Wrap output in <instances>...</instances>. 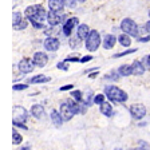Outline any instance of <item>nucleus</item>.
Segmentation results:
<instances>
[{"instance_id":"nucleus-1","label":"nucleus","mask_w":150,"mask_h":150,"mask_svg":"<svg viewBox=\"0 0 150 150\" xmlns=\"http://www.w3.org/2000/svg\"><path fill=\"white\" fill-rule=\"evenodd\" d=\"M47 11L42 4H34V6H28L24 9V16L30 20L31 25L36 30H44L46 24L44 22L47 20Z\"/></svg>"},{"instance_id":"nucleus-2","label":"nucleus","mask_w":150,"mask_h":150,"mask_svg":"<svg viewBox=\"0 0 150 150\" xmlns=\"http://www.w3.org/2000/svg\"><path fill=\"white\" fill-rule=\"evenodd\" d=\"M103 93L106 94L107 99L110 102H117V103H125L126 100L129 99V95L126 91L121 90L119 87L114 86V84H107L105 86V90Z\"/></svg>"},{"instance_id":"nucleus-3","label":"nucleus","mask_w":150,"mask_h":150,"mask_svg":"<svg viewBox=\"0 0 150 150\" xmlns=\"http://www.w3.org/2000/svg\"><path fill=\"white\" fill-rule=\"evenodd\" d=\"M102 44V39H100V34L97 31V30H91L88 36L84 40V47L86 50L90 51V52H94L99 48V46Z\"/></svg>"},{"instance_id":"nucleus-4","label":"nucleus","mask_w":150,"mask_h":150,"mask_svg":"<svg viewBox=\"0 0 150 150\" xmlns=\"http://www.w3.org/2000/svg\"><path fill=\"white\" fill-rule=\"evenodd\" d=\"M121 30L125 32V34L130 35L131 38H139V25L130 18L122 19Z\"/></svg>"},{"instance_id":"nucleus-5","label":"nucleus","mask_w":150,"mask_h":150,"mask_svg":"<svg viewBox=\"0 0 150 150\" xmlns=\"http://www.w3.org/2000/svg\"><path fill=\"white\" fill-rule=\"evenodd\" d=\"M67 16L63 12H55V11H48L47 13V23L48 25H59L67 20Z\"/></svg>"},{"instance_id":"nucleus-6","label":"nucleus","mask_w":150,"mask_h":150,"mask_svg":"<svg viewBox=\"0 0 150 150\" xmlns=\"http://www.w3.org/2000/svg\"><path fill=\"white\" fill-rule=\"evenodd\" d=\"M78 25H79V19L76 18V16L69 18L64 23H63V25H62L63 35H64L66 38H70V36H71V34H72V31H74V28L78 27Z\"/></svg>"},{"instance_id":"nucleus-7","label":"nucleus","mask_w":150,"mask_h":150,"mask_svg":"<svg viewBox=\"0 0 150 150\" xmlns=\"http://www.w3.org/2000/svg\"><path fill=\"white\" fill-rule=\"evenodd\" d=\"M129 111H130V115L134 119H137V121L145 118V115H146V107H145L144 105H141V103L131 105V106L129 107Z\"/></svg>"},{"instance_id":"nucleus-8","label":"nucleus","mask_w":150,"mask_h":150,"mask_svg":"<svg viewBox=\"0 0 150 150\" xmlns=\"http://www.w3.org/2000/svg\"><path fill=\"white\" fill-rule=\"evenodd\" d=\"M35 66L36 64L34 63L32 59H30V58H23V59L18 63V69L22 74H30V72L34 71Z\"/></svg>"},{"instance_id":"nucleus-9","label":"nucleus","mask_w":150,"mask_h":150,"mask_svg":"<svg viewBox=\"0 0 150 150\" xmlns=\"http://www.w3.org/2000/svg\"><path fill=\"white\" fill-rule=\"evenodd\" d=\"M43 47L46 48V51H51V52H54V51L59 50L60 42L56 36H47L46 40L43 42Z\"/></svg>"},{"instance_id":"nucleus-10","label":"nucleus","mask_w":150,"mask_h":150,"mask_svg":"<svg viewBox=\"0 0 150 150\" xmlns=\"http://www.w3.org/2000/svg\"><path fill=\"white\" fill-rule=\"evenodd\" d=\"M28 114H31V112H28L24 107H22V106L13 107V121L24 122L25 123L28 121Z\"/></svg>"},{"instance_id":"nucleus-11","label":"nucleus","mask_w":150,"mask_h":150,"mask_svg":"<svg viewBox=\"0 0 150 150\" xmlns=\"http://www.w3.org/2000/svg\"><path fill=\"white\" fill-rule=\"evenodd\" d=\"M32 60H34V63L36 64V67H44V66L48 63V55H47L46 52H42V51H38V52L34 54V56H32Z\"/></svg>"},{"instance_id":"nucleus-12","label":"nucleus","mask_w":150,"mask_h":150,"mask_svg":"<svg viewBox=\"0 0 150 150\" xmlns=\"http://www.w3.org/2000/svg\"><path fill=\"white\" fill-rule=\"evenodd\" d=\"M59 111H60V114H62V117H63L64 121H70V119L75 115L74 111H72V109H71V106L67 103V100H64V102L60 103V110Z\"/></svg>"},{"instance_id":"nucleus-13","label":"nucleus","mask_w":150,"mask_h":150,"mask_svg":"<svg viewBox=\"0 0 150 150\" xmlns=\"http://www.w3.org/2000/svg\"><path fill=\"white\" fill-rule=\"evenodd\" d=\"M117 40H118V38H115V35L107 34L106 36L103 38V42H102L103 48H105V50H111L112 47L115 46Z\"/></svg>"},{"instance_id":"nucleus-14","label":"nucleus","mask_w":150,"mask_h":150,"mask_svg":"<svg viewBox=\"0 0 150 150\" xmlns=\"http://www.w3.org/2000/svg\"><path fill=\"white\" fill-rule=\"evenodd\" d=\"M48 9L50 11H55V12H63L64 9V3L63 0H48Z\"/></svg>"},{"instance_id":"nucleus-15","label":"nucleus","mask_w":150,"mask_h":150,"mask_svg":"<svg viewBox=\"0 0 150 150\" xmlns=\"http://www.w3.org/2000/svg\"><path fill=\"white\" fill-rule=\"evenodd\" d=\"M50 117H51V122H52V125L56 126V127H60V126L63 125V122H64V119H63L60 111L52 110V111H51V114H50Z\"/></svg>"},{"instance_id":"nucleus-16","label":"nucleus","mask_w":150,"mask_h":150,"mask_svg":"<svg viewBox=\"0 0 150 150\" xmlns=\"http://www.w3.org/2000/svg\"><path fill=\"white\" fill-rule=\"evenodd\" d=\"M90 31L91 30L88 28L87 24H79L78 27H76V36H79L82 40H86V38L88 36Z\"/></svg>"},{"instance_id":"nucleus-17","label":"nucleus","mask_w":150,"mask_h":150,"mask_svg":"<svg viewBox=\"0 0 150 150\" xmlns=\"http://www.w3.org/2000/svg\"><path fill=\"white\" fill-rule=\"evenodd\" d=\"M133 66V75H144L145 74V66H144V62H141V60H134V62L131 63Z\"/></svg>"},{"instance_id":"nucleus-18","label":"nucleus","mask_w":150,"mask_h":150,"mask_svg":"<svg viewBox=\"0 0 150 150\" xmlns=\"http://www.w3.org/2000/svg\"><path fill=\"white\" fill-rule=\"evenodd\" d=\"M30 112H31L32 117H35V118H38V119H40L44 115L46 110H44V107L42 106V105H32Z\"/></svg>"},{"instance_id":"nucleus-19","label":"nucleus","mask_w":150,"mask_h":150,"mask_svg":"<svg viewBox=\"0 0 150 150\" xmlns=\"http://www.w3.org/2000/svg\"><path fill=\"white\" fill-rule=\"evenodd\" d=\"M99 110H100V112H102L105 117H111L112 114H114L112 105L110 102H106V100H105L102 105H99Z\"/></svg>"},{"instance_id":"nucleus-20","label":"nucleus","mask_w":150,"mask_h":150,"mask_svg":"<svg viewBox=\"0 0 150 150\" xmlns=\"http://www.w3.org/2000/svg\"><path fill=\"white\" fill-rule=\"evenodd\" d=\"M50 81H51L50 76H46V75H43V74H38L30 79V83L39 84V83H47V82H50Z\"/></svg>"},{"instance_id":"nucleus-21","label":"nucleus","mask_w":150,"mask_h":150,"mask_svg":"<svg viewBox=\"0 0 150 150\" xmlns=\"http://www.w3.org/2000/svg\"><path fill=\"white\" fill-rule=\"evenodd\" d=\"M118 42H119V44H121L122 47H126V48H129V47L131 46V36L123 32V34H121L118 36Z\"/></svg>"},{"instance_id":"nucleus-22","label":"nucleus","mask_w":150,"mask_h":150,"mask_svg":"<svg viewBox=\"0 0 150 150\" xmlns=\"http://www.w3.org/2000/svg\"><path fill=\"white\" fill-rule=\"evenodd\" d=\"M118 72L121 76H130L133 74V66L131 64H122L119 66Z\"/></svg>"},{"instance_id":"nucleus-23","label":"nucleus","mask_w":150,"mask_h":150,"mask_svg":"<svg viewBox=\"0 0 150 150\" xmlns=\"http://www.w3.org/2000/svg\"><path fill=\"white\" fill-rule=\"evenodd\" d=\"M81 44H82V39L79 36H70L69 38V46L71 47L72 50H75V48H79L81 47Z\"/></svg>"},{"instance_id":"nucleus-24","label":"nucleus","mask_w":150,"mask_h":150,"mask_svg":"<svg viewBox=\"0 0 150 150\" xmlns=\"http://www.w3.org/2000/svg\"><path fill=\"white\" fill-rule=\"evenodd\" d=\"M67 103H69L70 106H71L72 111H74V114L76 115V114H82V109H81V103L76 102V100L72 98V99H67Z\"/></svg>"},{"instance_id":"nucleus-25","label":"nucleus","mask_w":150,"mask_h":150,"mask_svg":"<svg viewBox=\"0 0 150 150\" xmlns=\"http://www.w3.org/2000/svg\"><path fill=\"white\" fill-rule=\"evenodd\" d=\"M119 78H121V75H119L118 70H111V71H110V72H107V74L105 75V79H106V81H112V82H117Z\"/></svg>"},{"instance_id":"nucleus-26","label":"nucleus","mask_w":150,"mask_h":150,"mask_svg":"<svg viewBox=\"0 0 150 150\" xmlns=\"http://www.w3.org/2000/svg\"><path fill=\"white\" fill-rule=\"evenodd\" d=\"M28 22H30V20H28V19L24 16V18L22 19V22L19 23V24L13 25V30H15V31H23V30H25V28H27Z\"/></svg>"},{"instance_id":"nucleus-27","label":"nucleus","mask_w":150,"mask_h":150,"mask_svg":"<svg viewBox=\"0 0 150 150\" xmlns=\"http://www.w3.org/2000/svg\"><path fill=\"white\" fill-rule=\"evenodd\" d=\"M137 52V48H127V50L122 51V52H118V54H114L112 58L114 59H118V58H122V56H126V55H130V54H134Z\"/></svg>"},{"instance_id":"nucleus-28","label":"nucleus","mask_w":150,"mask_h":150,"mask_svg":"<svg viewBox=\"0 0 150 150\" xmlns=\"http://www.w3.org/2000/svg\"><path fill=\"white\" fill-rule=\"evenodd\" d=\"M22 142H23V137L19 134L16 129H13V131H12V144L13 145H20Z\"/></svg>"},{"instance_id":"nucleus-29","label":"nucleus","mask_w":150,"mask_h":150,"mask_svg":"<svg viewBox=\"0 0 150 150\" xmlns=\"http://www.w3.org/2000/svg\"><path fill=\"white\" fill-rule=\"evenodd\" d=\"M106 94L103 93V94H95V95H94V103H95V105H102L103 102H105V100H106Z\"/></svg>"},{"instance_id":"nucleus-30","label":"nucleus","mask_w":150,"mask_h":150,"mask_svg":"<svg viewBox=\"0 0 150 150\" xmlns=\"http://www.w3.org/2000/svg\"><path fill=\"white\" fill-rule=\"evenodd\" d=\"M71 97L74 98L76 102H82V100L84 99V98H83V94H82L81 90H72L71 91Z\"/></svg>"},{"instance_id":"nucleus-31","label":"nucleus","mask_w":150,"mask_h":150,"mask_svg":"<svg viewBox=\"0 0 150 150\" xmlns=\"http://www.w3.org/2000/svg\"><path fill=\"white\" fill-rule=\"evenodd\" d=\"M22 19H23L22 12H19V11H16V12H13V16H12V24H13V25L19 24V23L22 22Z\"/></svg>"},{"instance_id":"nucleus-32","label":"nucleus","mask_w":150,"mask_h":150,"mask_svg":"<svg viewBox=\"0 0 150 150\" xmlns=\"http://www.w3.org/2000/svg\"><path fill=\"white\" fill-rule=\"evenodd\" d=\"M56 69L62 70V71H69V62H66V60H63V62H58L56 63Z\"/></svg>"},{"instance_id":"nucleus-33","label":"nucleus","mask_w":150,"mask_h":150,"mask_svg":"<svg viewBox=\"0 0 150 150\" xmlns=\"http://www.w3.org/2000/svg\"><path fill=\"white\" fill-rule=\"evenodd\" d=\"M13 91H23V90H25V88H28V84H25V83H16V84H13Z\"/></svg>"},{"instance_id":"nucleus-34","label":"nucleus","mask_w":150,"mask_h":150,"mask_svg":"<svg viewBox=\"0 0 150 150\" xmlns=\"http://www.w3.org/2000/svg\"><path fill=\"white\" fill-rule=\"evenodd\" d=\"M63 3H64L66 7H69V8H75L76 4H78V0H63Z\"/></svg>"},{"instance_id":"nucleus-35","label":"nucleus","mask_w":150,"mask_h":150,"mask_svg":"<svg viewBox=\"0 0 150 150\" xmlns=\"http://www.w3.org/2000/svg\"><path fill=\"white\" fill-rule=\"evenodd\" d=\"M64 60L69 63H76V62H81V58H79V55H71V56H67Z\"/></svg>"},{"instance_id":"nucleus-36","label":"nucleus","mask_w":150,"mask_h":150,"mask_svg":"<svg viewBox=\"0 0 150 150\" xmlns=\"http://www.w3.org/2000/svg\"><path fill=\"white\" fill-rule=\"evenodd\" d=\"M13 127H19V129H23V130H27V125L24 122H19V121H13Z\"/></svg>"},{"instance_id":"nucleus-37","label":"nucleus","mask_w":150,"mask_h":150,"mask_svg":"<svg viewBox=\"0 0 150 150\" xmlns=\"http://www.w3.org/2000/svg\"><path fill=\"white\" fill-rule=\"evenodd\" d=\"M137 40L139 42V43H146V42L150 40V35H146V36H139V38H137Z\"/></svg>"},{"instance_id":"nucleus-38","label":"nucleus","mask_w":150,"mask_h":150,"mask_svg":"<svg viewBox=\"0 0 150 150\" xmlns=\"http://www.w3.org/2000/svg\"><path fill=\"white\" fill-rule=\"evenodd\" d=\"M74 88V84H66V86H62V87L59 88L60 91H70Z\"/></svg>"},{"instance_id":"nucleus-39","label":"nucleus","mask_w":150,"mask_h":150,"mask_svg":"<svg viewBox=\"0 0 150 150\" xmlns=\"http://www.w3.org/2000/svg\"><path fill=\"white\" fill-rule=\"evenodd\" d=\"M90 60H93V55H86L83 58H81V63H87Z\"/></svg>"},{"instance_id":"nucleus-40","label":"nucleus","mask_w":150,"mask_h":150,"mask_svg":"<svg viewBox=\"0 0 150 150\" xmlns=\"http://www.w3.org/2000/svg\"><path fill=\"white\" fill-rule=\"evenodd\" d=\"M97 75H99V72H98V70H95V71L88 72V78H90V79H94V78H97Z\"/></svg>"},{"instance_id":"nucleus-41","label":"nucleus","mask_w":150,"mask_h":150,"mask_svg":"<svg viewBox=\"0 0 150 150\" xmlns=\"http://www.w3.org/2000/svg\"><path fill=\"white\" fill-rule=\"evenodd\" d=\"M145 62H146L147 67H149V69H150V54H149V55L146 56V58H145Z\"/></svg>"},{"instance_id":"nucleus-42","label":"nucleus","mask_w":150,"mask_h":150,"mask_svg":"<svg viewBox=\"0 0 150 150\" xmlns=\"http://www.w3.org/2000/svg\"><path fill=\"white\" fill-rule=\"evenodd\" d=\"M145 27H146L147 32H149V35H150V20H149V22H146V24H145Z\"/></svg>"},{"instance_id":"nucleus-43","label":"nucleus","mask_w":150,"mask_h":150,"mask_svg":"<svg viewBox=\"0 0 150 150\" xmlns=\"http://www.w3.org/2000/svg\"><path fill=\"white\" fill-rule=\"evenodd\" d=\"M16 150H31L28 146H23V147H19V149H16Z\"/></svg>"},{"instance_id":"nucleus-44","label":"nucleus","mask_w":150,"mask_h":150,"mask_svg":"<svg viewBox=\"0 0 150 150\" xmlns=\"http://www.w3.org/2000/svg\"><path fill=\"white\" fill-rule=\"evenodd\" d=\"M137 150H146L145 147H137Z\"/></svg>"},{"instance_id":"nucleus-45","label":"nucleus","mask_w":150,"mask_h":150,"mask_svg":"<svg viewBox=\"0 0 150 150\" xmlns=\"http://www.w3.org/2000/svg\"><path fill=\"white\" fill-rule=\"evenodd\" d=\"M79 3H84V1H86V0H78Z\"/></svg>"},{"instance_id":"nucleus-46","label":"nucleus","mask_w":150,"mask_h":150,"mask_svg":"<svg viewBox=\"0 0 150 150\" xmlns=\"http://www.w3.org/2000/svg\"><path fill=\"white\" fill-rule=\"evenodd\" d=\"M129 150H137V149H129Z\"/></svg>"},{"instance_id":"nucleus-47","label":"nucleus","mask_w":150,"mask_h":150,"mask_svg":"<svg viewBox=\"0 0 150 150\" xmlns=\"http://www.w3.org/2000/svg\"><path fill=\"white\" fill-rule=\"evenodd\" d=\"M149 18H150V9H149Z\"/></svg>"}]
</instances>
